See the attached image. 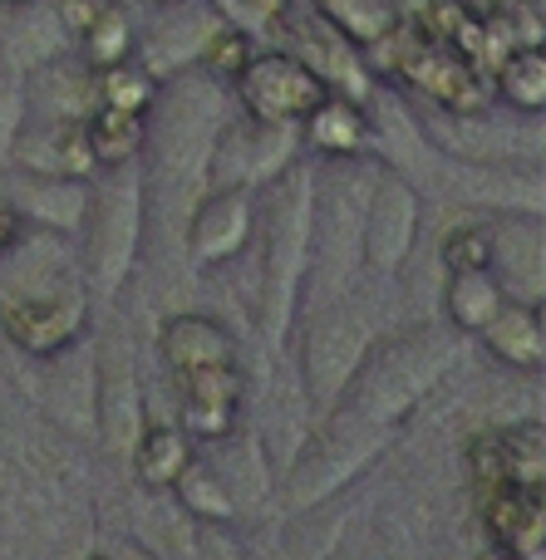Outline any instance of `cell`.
Returning <instances> with one entry per match:
<instances>
[{
    "instance_id": "25",
    "label": "cell",
    "mask_w": 546,
    "mask_h": 560,
    "mask_svg": "<svg viewBox=\"0 0 546 560\" xmlns=\"http://www.w3.org/2000/svg\"><path fill=\"white\" fill-rule=\"evenodd\" d=\"M492 69H498V74H492V89H498V98H508L518 114L537 118L542 108H546V55H542V45L508 49V55H502Z\"/></svg>"
},
{
    "instance_id": "3",
    "label": "cell",
    "mask_w": 546,
    "mask_h": 560,
    "mask_svg": "<svg viewBox=\"0 0 546 560\" xmlns=\"http://www.w3.org/2000/svg\"><path fill=\"white\" fill-rule=\"evenodd\" d=\"M449 359H453V345L443 349L439 339H423V335L394 339V345H380L360 359L345 394H355V408L364 413V423H390V418H404L439 384Z\"/></svg>"
},
{
    "instance_id": "29",
    "label": "cell",
    "mask_w": 546,
    "mask_h": 560,
    "mask_svg": "<svg viewBox=\"0 0 546 560\" xmlns=\"http://www.w3.org/2000/svg\"><path fill=\"white\" fill-rule=\"evenodd\" d=\"M498 261V232L488 222H463L443 236V266L449 271H478Z\"/></svg>"
},
{
    "instance_id": "30",
    "label": "cell",
    "mask_w": 546,
    "mask_h": 560,
    "mask_svg": "<svg viewBox=\"0 0 546 560\" xmlns=\"http://www.w3.org/2000/svg\"><path fill=\"white\" fill-rule=\"evenodd\" d=\"M252 55H256L252 35H246L242 25H222L212 39H207V49H202V59H197V65H202L212 79H226V84H232V79L246 69V59H252Z\"/></svg>"
},
{
    "instance_id": "34",
    "label": "cell",
    "mask_w": 546,
    "mask_h": 560,
    "mask_svg": "<svg viewBox=\"0 0 546 560\" xmlns=\"http://www.w3.org/2000/svg\"><path fill=\"white\" fill-rule=\"evenodd\" d=\"M478 560H512V551H508L502 541H488V551H483Z\"/></svg>"
},
{
    "instance_id": "10",
    "label": "cell",
    "mask_w": 546,
    "mask_h": 560,
    "mask_svg": "<svg viewBox=\"0 0 546 560\" xmlns=\"http://www.w3.org/2000/svg\"><path fill=\"white\" fill-rule=\"evenodd\" d=\"M295 153V128L281 124H242L226 128L212 143L207 158V183L212 187H256V183H276L291 167Z\"/></svg>"
},
{
    "instance_id": "32",
    "label": "cell",
    "mask_w": 546,
    "mask_h": 560,
    "mask_svg": "<svg viewBox=\"0 0 546 560\" xmlns=\"http://www.w3.org/2000/svg\"><path fill=\"white\" fill-rule=\"evenodd\" d=\"M98 5H104V0H59V5H55V15H59V25H65V35H69V39H79V35H84V30L94 25Z\"/></svg>"
},
{
    "instance_id": "31",
    "label": "cell",
    "mask_w": 546,
    "mask_h": 560,
    "mask_svg": "<svg viewBox=\"0 0 546 560\" xmlns=\"http://www.w3.org/2000/svg\"><path fill=\"white\" fill-rule=\"evenodd\" d=\"M20 118H25V79L0 74V158L20 143Z\"/></svg>"
},
{
    "instance_id": "7",
    "label": "cell",
    "mask_w": 546,
    "mask_h": 560,
    "mask_svg": "<svg viewBox=\"0 0 546 560\" xmlns=\"http://www.w3.org/2000/svg\"><path fill=\"white\" fill-rule=\"evenodd\" d=\"M222 5L217 0H153V15L143 30H133L138 65L153 69L158 79H177L202 59L207 39L222 30Z\"/></svg>"
},
{
    "instance_id": "27",
    "label": "cell",
    "mask_w": 546,
    "mask_h": 560,
    "mask_svg": "<svg viewBox=\"0 0 546 560\" xmlns=\"http://www.w3.org/2000/svg\"><path fill=\"white\" fill-rule=\"evenodd\" d=\"M59 45H65V25H59L55 5L49 10H35V15L15 20V30H10L5 39V65L15 69V74H30V69L49 65V59L59 55Z\"/></svg>"
},
{
    "instance_id": "9",
    "label": "cell",
    "mask_w": 546,
    "mask_h": 560,
    "mask_svg": "<svg viewBox=\"0 0 546 560\" xmlns=\"http://www.w3.org/2000/svg\"><path fill=\"white\" fill-rule=\"evenodd\" d=\"M370 325L340 300L315 319V329L305 335V394L315 408H330L345 398L360 359L370 354Z\"/></svg>"
},
{
    "instance_id": "6",
    "label": "cell",
    "mask_w": 546,
    "mask_h": 560,
    "mask_svg": "<svg viewBox=\"0 0 546 560\" xmlns=\"http://www.w3.org/2000/svg\"><path fill=\"white\" fill-rule=\"evenodd\" d=\"M232 84H236V98H242L246 118H256V124H281V128H295L330 94V84H325L305 59H295L291 49L252 55Z\"/></svg>"
},
{
    "instance_id": "20",
    "label": "cell",
    "mask_w": 546,
    "mask_h": 560,
    "mask_svg": "<svg viewBox=\"0 0 546 560\" xmlns=\"http://www.w3.org/2000/svg\"><path fill=\"white\" fill-rule=\"evenodd\" d=\"M508 300V285L492 266H478V271H449V285H443V315L458 335H478L492 315Z\"/></svg>"
},
{
    "instance_id": "22",
    "label": "cell",
    "mask_w": 546,
    "mask_h": 560,
    "mask_svg": "<svg viewBox=\"0 0 546 560\" xmlns=\"http://www.w3.org/2000/svg\"><path fill=\"white\" fill-rule=\"evenodd\" d=\"M158 89H163V79L128 55V59L94 69V98H89V108H114V114L148 118L158 108Z\"/></svg>"
},
{
    "instance_id": "33",
    "label": "cell",
    "mask_w": 546,
    "mask_h": 560,
    "mask_svg": "<svg viewBox=\"0 0 546 560\" xmlns=\"http://www.w3.org/2000/svg\"><path fill=\"white\" fill-rule=\"evenodd\" d=\"M20 242H25V217H20L15 202H0V256L15 252Z\"/></svg>"
},
{
    "instance_id": "2",
    "label": "cell",
    "mask_w": 546,
    "mask_h": 560,
    "mask_svg": "<svg viewBox=\"0 0 546 560\" xmlns=\"http://www.w3.org/2000/svg\"><path fill=\"white\" fill-rule=\"evenodd\" d=\"M311 207L315 177L305 167H286L271 197V242H266V285H262V329L281 345L291 315L301 305L305 266H311Z\"/></svg>"
},
{
    "instance_id": "1",
    "label": "cell",
    "mask_w": 546,
    "mask_h": 560,
    "mask_svg": "<svg viewBox=\"0 0 546 560\" xmlns=\"http://www.w3.org/2000/svg\"><path fill=\"white\" fill-rule=\"evenodd\" d=\"M15 261V285H0V329L15 349L35 359H59L79 345L89 325V285L84 271L69 261Z\"/></svg>"
},
{
    "instance_id": "17",
    "label": "cell",
    "mask_w": 546,
    "mask_h": 560,
    "mask_svg": "<svg viewBox=\"0 0 546 560\" xmlns=\"http://www.w3.org/2000/svg\"><path fill=\"white\" fill-rule=\"evenodd\" d=\"M488 354L498 364L518 369V374H542L546 359V325H542V300H518L508 295L502 310L478 329Z\"/></svg>"
},
{
    "instance_id": "11",
    "label": "cell",
    "mask_w": 546,
    "mask_h": 560,
    "mask_svg": "<svg viewBox=\"0 0 546 560\" xmlns=\"http://www.w3.org/2000/svg\"><path fill=\"white\" fill-rule=\"evenodd\" d=\"M256 232V192L252 187H207L187 212V256L193 266H222L246 252Z\"/></svg>"
},
{
    "instance_id": "24",
    "label": "cell",
    "mask_w": 546,
    "mask_h": 560,
    "mask_svg": "<svg viewBox=\"0 0 546 560\" xmlns=\"http://www.w3.org/2000/svg\"><path fill=\"white\" fill-rule=\"evenodd\" d=\"M315 15L330 30H340L355 49H374L399 30V10L394 0H315Z\"/></svg>"
},
{
    "instance_id": "21",
    "label": "cell",
    "mask_w": 546,
    "mask_h": 560,
    "mask_svg": "<svg viewBox=\"0 0 546 560\" xmlns=\"http://www.w3.org/2000/svg\"><path fill=\"white\" fill-rule=\"evenodd\" d=\"M193 438L183 433V428L173 423H148L143 438H138L133 447V477L148 487V492H173V482L187 472V463H193Z\"/></svg>"
},
{
    "instance_id": "23",
    "label": "cell",
    "mask_w": 546,
    "mask_h": 560,
    "mask_svg": "<svg viewBox=\"0 0 546 560\" xmlns=\"http://www.w3.org/2000/svg\"><path fill=\"white\" fill-rule=\"evenodd\" d=\"M84 118V143H89V158L94 167L114 173V167H128L148 143V118H133V114H114V108H89Z\"/></svg>"
},
{
    "instance_id": "13",
    "label": "cell",
    "mask_w": 546,
    "mask_h": 560,
    "mask_svg": "<svg viewBox=\"0 0 546 560\" xmlns=\"http://www.w3.org/2000/svg\"><path fill=\"white\" fill-rule=\"evenodd\" d=\"M183 394V433L193 443H226L236 433V413L246 398V378L242 364H217V369H197V374L177 378Z\"/></svg>"
},
{
    "instance_id": "16",
    "label": "cell",
    "mask_w": 546,
    "mask_h": 560,
    "mask_svg": "<svg viewBox=\"0 0 546 560\" xmlns=\"http://www.w3.org/2000/svg\"><path fill=\"white\" fill-rule=\"evenodd\" d=\"M158 349H163V364L173 369V378H187L197 369H217V364H242V349H236L232 329L212 315H173L158 335Z\"/></svg>"
},
{
    "instance_id": "18",
    "label": "cell",
    "mask_w": 546,
    "mask_h": 560,
    "mask_svg": "<svg viewBox=\"0 0 546 560\" xmlns=\"http://www.w3.org/2000/svg\"><path fill=\"white\" fill-rule=\"evenodd\" d=\"M305 143L321 158H340V163H355L364 148L374 143V118L360 98L350 94H325L311 114L301 118Z\"/></svg>"
},
{
    "instance_id": "15",
    "label": "cell",
    "mask_w": 546,
    "mask_h": 560,
    "mask_svg": "<svg viewBox=\"0 0 546 560\" xmlns=\"http://www.w3.org/2000/svg\"><path fill=\"white\" fill-rule=\"evenodd\" d=\"M94 418H98V438L104 447L128 463L148 428V413H143V384H138L133 364L128 359H108L94 378Z\"/></svg>"
},
{
    "instance_id": "8",
    "label": "cell",
    "mask_w": 546,
    "mask_h": 560,
    "mask_svg": "<svg viewBox=\"0 0 546 560\" xmlns=\"http://www.w3.org/2000/svg\"><path fill=\"white\" fill-rule=\"evenodd\" d=\"M419 217L423 202L414 192V183H404L399 173H380L364 197V266L374 276H399L414 256V242H419Z\"/></svg>"
},
{
    "instance_id": "28",
    "label": "cell",
    "mask_w": 546,
    "mask_h": 560,
    "mask_svg": "<svg viewBox=\"0 0 546 560\" xmlns=\"http://www.w3.org/2000/svg\"><path fill=\"white\" fill-rule=\"evenodd\" d=\"M133 30H138L133 10H128L124 0H104V5H98V15H94V25L79 35L89 69H104V65H114V59L133 55Z\"/></svg>"
},
{
    "instance_id": "12",
    "label": "cell",
    "mask_w": 546,
    "mask_h": 560,
    "mask_svg": "<svg viewBox=\"0 0 546 560\" xmlns=\"http://www.w3.org/2000/svg\"><path fill=\"white\" fill-rule=\"evenodd\" d=\"M276 25L286 30V39H291V55L305 59V65L315 69V74L330 84V94H350L364 104V65H360V49L350 45V39L340 35V30H330L315 10H295L286 5L281 15H276Z\"/></svg>"
},
{
    "instance_id": "26",
    "label": "cell",
    "mask_w": 546,
    "mask_h": 560,
    "mask_svg": "<svg viewBox=\"0 0 546 560\" xmlns=\"http://www.w3.org/2000/svg\"><path fill=\"white\" fill-rule=\"evenodd\" d=\"M173 497L183 502V512L187 516H197V522H207V526H226V522H236V492H232V482H226L222 472H212L207 463H187V472L173 482Z\"/></svg>"
},
{
    "instance_id": "19",
    "label": "cell",
    "mask_w": 546,
    "mask_h": 560,
    "mask_svg": "<svg viewBox=\"0 0 546 560\" xmlns=\"http://www.w3.org/2000/svg\"><path fill=\"white\" fill-rule=\"evenodd\" d=\"M20 217L49 226V232H84L89 222V183L84 177H35L20 197Z\"/></svg>"
},
{
    "instance_id": "5",
    "label": "cell",
    "mask_w": 546,
    "mask_h": 560,
    "mask_svg": "<svg viewBox=\"0 0 546 560\" xmlns=\"http://www.w3.org/2000/svg\"><path fill=\"white\" fill-rule=\"evenodd\" d=\"M364 197L370 192H350V183H340L330 192V202H321V187H315V207H311V266L305 280H321L325 300H345L350 285L364 271Z\"/></svg>"
},
{
    "instance_id": "4",
    "label": "cell",
    "mask_w": 546,
    "mask_h": 560,
    "mask_svg": "<svg viewBox=\"0 0 546 560\" xmlns=\"http://www.w3.org/2000/svg\"><path fill=\"white\" fill-rule=\"evenodd\" d=\"M114 177L98 197H89V256L84 271L89 290H98V300H114L124 290L128 271H133V252H138V232H143V187L138 177H128V167H114Z\"/></svg>"
},
{
    "instance_id": "14",
    "label": "cell",
    "mask_w": 546,
    "mask_h": 560,
    "mask_svg": "<svg viewBox=\"0 0 546 560\" xmlns=\"http://www.w3.org/2000/svg\"><path fill=\"white\" fill-rule=\"evenodd\" d=\"M542 423H518V428H498L468 443V472L483 487H527L542 492Z\"/></svg>"
},
{
    "instance_id": "36",
    "label": "cell",
    "mask_w": 546,
    "mask_h": 560,
    "mask_svg": "<svg viewBox=\"0 0 546 560\" xmlns=\"http://www.w3.org/2000/svg\"><path fill=\"white\" fill-rule=\"evenodd\" d=\"M0 5H15L20 10V5H35V0H0Z\"/></svg>"
},
{
    "instance_id": "37",
    "label": "cell",
    "mask_w": 546,
    "mask_h": 560,
    "mask_svg": "<svg viewBox=\"0 0 546 560\" xmlns=\"http://www.w3.org/2000/svg\"><path fill=\"white\" fill-rule=\"evenodd\" d=\"M84 560H114V556H84Z\"/></svg>"
},
{
    "instance_id": "35",
    "label": "cell",
    "mask_w": 546,
    "mask_h": 560,
    "mask_svg": "<svg viewBox=\"0 0 546 560\" xmlns=\"http://www.w3.org/2000/svg\"><path fill=\"white\" fill-rule=\"evenodd\" d=\"M118 560H148V551H138V546H128V551L118 556Z\"/></svg>"
}]
</instances>
